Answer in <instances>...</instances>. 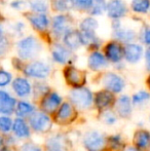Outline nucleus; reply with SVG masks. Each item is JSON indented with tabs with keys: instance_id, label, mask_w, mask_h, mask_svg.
<instances>
[{
	"instance_id": "obj_9",
	"label": "nucleus",
	"mask_w": 150,
	"mask_h": 151,
	"mask_svg": "<svg viewBox=\"0 0 150 151\" xmlns=\"http://www.w3.org/2000/svg\"><path fill=\"white\" fill-rule=\"evenodd\" d=\"M107 16L113 21L119 20L128 14V6L123 0H109L106 4Z\"/></svg>"
},
{
	"instance_id": "obj_36",
	"label": "nucleus",
	"mask_w": 150,
	"mask_h": 151,
	"mask_svg": "<svg viewBox=\"0 0 150 151\" xmlns=\"http://www.w3.org/2000/svg\"><path fill=\"white\" fill-rule=\"evenodd\" d=\"M11 74L5 70L0 69V86H6L11 82Z\"/></svg>"
},
{
	"instance_id": "obj_21",
	"label": "nucleus",
	"mask_w": 150,
	"mask_h": 151,
	"mask_svg": "<svg viewBox=\"0 0 150 151\" xmlns=\"http://www.w3.org/2000/svg\"><path fill=\"white\" fill-rule=\"evenodd\" d=\"M12 88H14V93H17V96L21 98L29 96L31 93V90H32L30 82L24 77L16 78L12 82Z\"/></svg>"
},
{
	"instance_id": "obj_38",
	"label": "nucleus",
	"mask_w": 150,
	"mask_h": 151,
	"mask_svg": "<svg viewBox=\"0 0 150 151\" xmlns=\"http://www.w3.org/2000/svg\"><path fill=\"white\" fill-rule=\"evenodd\" d=\"M103 119L108 125H113L116 122V115L111 111H106L103 114Z\"/></svg>"
},
{
	"instance_id": "obj_20",
	"label": "nucleus",
	"mask_w": 150,
	"mask_h": 151,
	"mask_svg": "<svg viewBox=\"0 0 150 151\" xmlns=\"http://www.w3.org/2000/svg\"><path fill=\"white\" fill-rule=\"evenodd\" d=\"M88 65L90 67V69L94 70V71H98V70L106 68L108 66V61L105 58L104 55L101 54L100 52L95 50L88 57Z\"/></svg>"
},
{
	"instance_id": "obj_22",
	"label": "nucleus",
	"mask_w": 150,
	"mask_h": 151,
	"mask_svg": "<svg viewBox=\"0 0 150 151\" xmlns=\"http://www.w3.org/2000/svg\"><path fill=\"white\" fill-rule=\"evenodd\" d=\"M114 102V96L112 93L108 91H101L96 93L95 97V104L99 109L103 110L110 107Z\"/></svg>"
},
{
	"instance_id": "obj_28",
	"label": "nucleus",
	"mask_w": 150,
	"mask_h": 151,
	"mask_svg": "<svg viewBox=\"0 0 150 151\" xmlns=\"http://www.w3.org/2000/svg\"><path fill=\"white\" fill-rule=\"evenodd\" d=\"M52 7L60 12H68L75 7L73 0H52Z\"/></svg>"
},
{
	"instance_id": "obj_33",
	"label": "nucleus",
	"mask_w": 150,
	"mask_h": 151,
	"mask_svg": "<svg viewBox=\"0 0 150 151\" xmlns=\"http://www.w3.org/2000/svg\"><path fill=\"white\" fill-rule=\"evenodd\" d=\"M150 99V93L145 91H140L136 93L132 98V102L134 104H141L143 102H146Z\"/></svg>"
},
{
	"instance_id": "obj_44",
	"label": "nucleus",
	"mask_w": 150,
	"mask_h": 151,
	"mask_svg": "<svg viewBox=\"0 0 150 151\" xmlns=\"http://www.w3.org/2000/svg\"><path fill=\"white\" fill-rule=\"evenodd\" d=\"M145 61H146V68L148 71H150V46L145 52Z\"/></svg>"
},
{
	"instance_id": "obj_1",
	"label": "nucleus",
	"mask_w": 150,
	"mask_h": 151,
	"mask_svg": "<svg viewBox=\"0 0 150 151\" xmlns=\"http://www.w3.org/2000/svg\"><path fill=\"white\" fill-rule=\"evenodd\" d=\"M16 46L19 57L22 60H32L38 56L42 50L40 41L32 35L20 39L17 42Z\"/></svg>"
},
{
	"instance_id": "obj_12",
	"label": "nucleus",
	"mask_w": 150,
	"mask_h": 151,
	"mask_svg": "<svg viewBox=\"0 0 150 151\" xmlns=\"http://www.w3.org/2000/svg\"><path fill=\"white\" fill-rule=\"evenodd\" d=\"M62 103V98L57 93H47L41 100V109L44 113H52L55 112L60 104Z\"/></svg>"
},
{
	"instance_id": "obj_15",
	"label": "nucleus",
	"mask_w": 150,
	"mask_h": 151,
	"mask_svg": "<svg viewBox=\"0 0 150 151\" xmlns=\"http://www.w3.org/2000/svg\"><path fill=\"white\" fill-rule=\"evenodd\" d=\"M27 20L30 25L38 32L46 31L50 27V22L46 14H29Z\"/></svg>"
},
{
	"instance_id": "obj_31",
	"label": "nucleus",
	"mask_w": 150,
	"mask_h": 151,
	"mask_svg": "<svg viewBox=\"0 0 150 151\" xmlns=\"http://www.w3.org/2000/svg\"><path fill=\"white\" fill-rule=\"evenodd\" d=\"M106 0H94L92 8L90 9V14L92 16H101L106 10Z\"/></svg>"
},
{
	"instance_id": "obj_8",
	"label": "nucleus",
	"mask_w": 150,
	"mask_h": 151,
	"mask_svg": "<svg viewBox=\"0 0 150 151\" xmlns=\"http://www.w3.org/2000/svg\"><path fill=\"white\" fill-rule=\"evenodd\" d=\"M103 86L110 93H118L123 91L124 86H126V82H124L123 78L118 74L109 72V73L105 74L103 77Z\"/></svg>"
},
{
	"instance_id": "obj_48",
	"label": "nucleus",
	"mask_w": 150,
	"mask_h": 151,
	"mask_svg": "<svg viewBox=\"0 0 150 151\" xmlns=\"http://www.w3.org/2000/svg\"><path fill=\"white\" fill-rule=\"evenodd\" d=\"M3 138H2V136H0V147H1L2 145H3Z\"/></svg>"
},
{
	"instance_id": "obj_3",
	"label": "nucleus",
	"mask_w": 150,
	"mask_h": 151,
	"mask_svg": "<svg viewBox=\"0 0 150 151\" xmlns=\"http://www.w3.org/2000/svg\"><path fill=\"white\" fill-rule=\"evenodd\" d=\"M71 27H72V18L69 14H57L52 21V32L56 38L64 37L67 32L72 30Z\"/></svg>"
},
{
	"instance_id": "obj_47",
	"label": "nucleus",
	"mask_w": 150,
	"mask_h": 151,
	"mask_svg": "<svg viewBox=\"0 0 150 151\" xmlns=\"http://www.w3.org/2000/svg\"><path fill=\"white\" fill-rule=\"evenodd\" d=\"M0 151H14L12 149H10V148H7V147H2Z\"/></svg>"
},
{
	"instance_id": "obj_49",
	"label": "nucleus",
	"mask_w": 150,
	"mask_h": 151,
	"mask_svg": "<svg viewBox=\"0 0 150 151\" xmlns=\"http://www.w3.org/2000/svg\"><path fill=\"white\" fill-rule=\"evenodd\" d=\"M147 83H148V86H149V88H150V75H149L148 79H147Z\"/></svg>"
},
{
	"instance_id": "obj_7",
	"label": "nucleus",
	"mask_w": 150,
	"mask_h": 151,
	"mask_svg": "<svg viewBox=\"0 0 150 151\" xmlns=\"http://www.w3.org/2000/svg\"><path fill=\"white\" fill-rule=\"evenodd\" d=\"M30 125L35 132L38 133H47L52 129V120L50 116L44 112H34L29 119Z\"/></svg>"
},
{
	"instance_id": "obj_2",
	"label": "nucleus",
	"mask_w": 150,
	"mask_h": 151,
	"mask_svg": "<svg viewBox=\"0 0 150 151\" xmlns=\"http://www.w3.org/2000/svg\"><path fill=\"white\" fill-rule=\"evenodd\" d=\"M70 100L77 109H88L93 103V93L85 88H74L70 93Z\"/></svg>"
},
{
	"instance_id": "obj_13",
	"label": "nucleus",
	"mask_w": 150,
	"mask_h": 151,
	"mask_svg": "<svg viewBox=\"0 0 150 151\" xmlns=\"http://www.w3.org/2000/svg\"><path fill=\"white\" fill-rule=\"evenodd\" d=\"M52 58L56 63L64 65L70 63L72 59V52L64 44L56 43L52 48Z\"/></svg>"
},
{
	"instance_id": "obj_23",
	"label": "nucleus",
	"mask_w": 150,
	"mask_h": 151,
	"mask_svg": "<svg viewBox=\"0 0 150 151\" xmlns=\"http://www.w3.org/2000/svg\"><path fill=\"white\" fill-rule=\"evenodd\" d=\"M46 147L48 148V151H67L68 142H67L65 136L56 135L48 139Z\"/></svg>"
},
{
	"instance_id": "obj_17",
	"label": "nucleus",
	"mask_w": 150,
	"mask_h": 151,
	"mask_svg": "<svg viewBox=\"0 0 150 151\" xmlns=\"http://www.w3.org/2000/svg\"><path fill=\"white\" fill-rule=\"evenodd\" d=\"M63 42H64V45L70 50H78L80 46H82L81 34L77 30H70L64 35Z\"/></svg>"
},
{
	"instance_id": "obj_25",
	"label": "nucleus",
	"mask_w": 150,
	"mask_h": 151,
	"mask_svg": "<svg viewBox=\"0 0 150 151\" xmlns=\"http://www.w3.org/2000/svg\"><path fill=\"white\" fill-rule=\"evenodd\" d=\"M12 131H14L16 137L20 139H26L30 137V129L29 127L24 119L22 118H17L12 123Z\"/></svg>"
},
{
	"instance_id": "obj_35",
	"label": "nucleus",
	"mask_w": 150,
	"mask_h": 151,
	"mask_svg": "<svg viewBox=\"0 0 150 151\" xmlns=\"http://www.w3.org/2000/svg\"><path fill=\"white\" fill-rule=\"evenodd\" d=\"M74 6L81 10H90L94 3V0H73Z\"/></svg>"
},
{
	"instance_id": "obj_45",
	"label": "nucleus",
	"mask_w": 150,
	"mask_h": 151,
	"mask_svg": "<svg viewBox=\"0 0 150 151\" xmlns=\"http://www.w3.org/2000/svg\"><path fill=\"white\" fill-rule=\"evenodd\" d=\"M123 151H141V150H139L138 148H136V147H132V146H131V147H128Z\"/></svg>"
},
{
	"instance_id": "obj_6",
	"label": "nucleus",
	"mask_w": 150,
	"mask_h": 151,
	"mask_svg": "<svg viewBox=\"0 0 150 151\" xmlns=\"http://www.w3.org/2000/svg\"><path fill=\"white\" fill-rule=\"evenodd\" d=\"M64 76L67 83L74 86L75 88H82L86 82V74L83 70H80L73 66L65 68Z\"/></svg>"
},
{
	"instance_id": "obj_30",
	"label": "nucleus",
	"mask_w": 150,
	"mask_h": 151,
	"mask_svg": "<svg viewBox=\"0 0 150 151\" xmlns=\"http://www.w3.org/2000/svg\"><path fill=\"white\" fill-rule=\"evenodd\" d=\"M34 106L31 105L30 103L26 101H21L17 104L16 112L20 117H24V116L29 115V114H32L34 112Z\"/></svg>"
},
{
	"instance_id": "obj_42",
	"label": "nucleus",
	"mask_w": 150,
	"mask_h": 151,
	"mask_svg": "<svg viewBox=\"0 0 150 151\" xmlns=\"http://www.w3.org/2000/svg\"><path fill=\"white\" fill-rule=\"evenodd\" d=\"M27 5V2L24 1V0H14L10 3V6H11L14 9H18V10H21V9H24Z\"/></svg>"
},
{
	"instance_id": "obj_10",
	"label": "nucleus",
	"mask_w": 150,
	"mask_h": 151,
	"mask_svg": "<svg viewBox=\"0 0 150 151\" xmlns=\"http://www.w3.org/2000/svg\"><path fill=\"white\" fill-rule=\"evenodd\" d=\"M76 118V111L73 105L70 103H63L61 107L58 109L56 115V120L60 124H68V123L72 122Z\"/></svg>"
},
{
	"instance_id": "obj_16",
	"label": "nucleus",
	"mask_w": 150,
	"mask_h": 151,
	"mask_svg": "<svg viewBox=\"0 0 150 151\" xmlns=\"http://www.w3.org/2000/svg\"><path fill=\"white\" fill-rule=\"evenodd\" d=\"M17 101L4 91H0V113L11 114L16 110Z\"/></svg>"
},
{
	"instance_id": "obj_34",
	"label": "nucleus",
	"mask_w": 150,
	"mask_h": 151,
	"mask_svg": "<svg viewBox=\"0 0 150 151\" xmlns=\"http://www.w3.org/2000/svg\"><path fill=\"white\" fill-rule=\"evenodd\" d=\"M12 129V121L7 116H0V132L8 133Z\"/></svg>"
},
{
	"instance_id": "obj_26",
	"label": "nucleus",
	"mask_w": 150,
	"mask_h": 151,
	"mask_svg": "<svg viewBox=\"0 0 150 151\" xmlns=\"http://www.w3.org/2000/svg\"><path fill=\"white\" fill-rule=\"evenodd\" d=\"M99 24L96 19L92 17L83 19L79 24V31L83 34H96V30L98 29Z\"/></svg>"
},
{
	"instance_id": "obj_5",
	"label": "nucleus",
	"mask_w": 150,
	"mask_h": 151,
	"mask_svg": "<svg viewBox=\"0 0 150 151\" xmlns=\"http://www.w3.org/2000/svg\"><path fill=\"white\" fill-rule=\"evenodd\" d=\"M106 143L105 136L98 131H90L83 137V145L88 151L103 150Z\"/></svg>"
},
{
	"instance_id": "obj_43",
	"label": "nucleus",
	"mask_w": 150,
	"mask_h": 151,
	"mask_svg": "<svg viewBox=\"0 0 150 151\" xmlns=\"http://www.w3.org/2000/svg\"><path fill=\"white\" fill-rule=\"evenodd\" d=\"M47 91H48V88L46 86H44L43 83H36L34 86V91L36 93H42V95L45 96Z\"/></svg>"
},
{
	"instance_id": "obj_39",
	"label": "nucleus",
	"mask_w": 150,
	"mask_h": 151,
	"mask_svg": "<svg viewBox=\"0 0 150 151\" xmlns=\"http://www.w3.org/2000/svg\"><path fill=\"white\" fill-rule=\"evenodd\" d=\"M21 151H42V150L39 146L36 145V144L27 142V143H24L22 145Z\"/></svg>"
},
{
	"instance_id": "obj_4",
	"label": "nucleus",
	"mask_w": 150,
	"mask_h": 151,
	"mask_svg": "<svg viewBox=\"0 0 150 151\" xmlns=\"http://www.w3.org/2000/svg\"><path fill=\"white\" fill-rule=\"evenodd\" d=\"M50 73V67L47 63L42 61H34L25 66L24 74L28 77L44 79Z\"/></svg>"
},
{
	"instance_id": "obj_29",
	"label": "nucleus",
	"mask_w": 150,
	"mask_h": 151,
	"mask_svg": "<svg viewBox=\"0 0 150 151\" xmlns=\"http://www.w3.org/2000/svg\"><path fill=\"white\" fill-rule=\"evenodd\" d=\"M28 5L35 14H45L48 9L47 0H30Z\"/></svg>"
},
{
	"instance_id": "obj_37",
	"label": "nucleus",
	"mask_w": 150,
	"mask_h": 151,
	"mask_svg": "<svg viewBox=\"0 0 150 151\" xmlns=\"http://www.w3.org/2000/svg\"><path fill=\"white\" fill-rule=\"evenodd\" d=\"M9 47V41L5 35L0 37V57L4 56Z\"/></svg>"
},
{
	"instance_id": "obj_40",
	"label": "nucleus",
	"mask_w": 150,
	"mask_h": 151,
	"mask_svg": "<svg viewBox=\"0 0 150 151\" xmlns=\"http://www.w3.org/2000/svg\"><path fill=\"white\" fill-rule=\"evenodd\" d=\"M26 28L25 24L23 22H17L16 24L12 26V32H14L16 35H23L24 34V30Z\"/></svg>"
},
{
	"instance_id": "obj_18",
	"label": "nucleus",
	"mask_w": 150,
	"mask_h": 151,
	"mask_svg": "<svg viewBox=\"0 0 150 151\" xmlns=\"http://www.w3.org/2000/svg\"><path fill=\"white\" fill-rule=\"evenodd\" d=\"M116 111L118 115L121 116L122 118H128L132 114V100L126 95H123L119 97L116 101L115 104Z\"/></svg>"
},
{
	"instance_id": "obj_19",
	"label": "nucleus",
	"mask_w": 150,
	"mask_h": 151,
	"mask_svg": "<svg viewBox=\"0 0 150 151\" xmlns=\"http://www.w3.org/2000/svg\"><path fill=\"white\" fill-rule=\"evenodd\" d=\"M113 36L116 41L128 44V43H132L137 38V32L133 30V29L123 28L121 25L119 28L113 30Z\"/></svg>"
},
{
	"instance_id": "obj_11",
	"label": "nucleus",
	"mask_w": 150,
	"mask_h": 151,
	"mask_svg": "<svg viewBox=\"0 0 150 151\" xmlns=\"http://www.w3.org/2000/svg\"><path fill=\"white\" fill-rule=\"evenodd\" d=\"M105 58L112 63H119L123 59V47L120 42L110 41L105 46Z\"/></svg>"
},
{
	"instance_id": "obj_46",
	"label": "nucleus",
	"mask_w": 150,
	"mask_h": 151,
	"mask_svg": "<svg viewBox=\"0 0 150 151\" xmlns=\"http://www.w3.org/2000/svg\"><path fill=\"white\" fill-rule=\"evenodd\" d=\"M4 35V30H3V27H2L1 23H0V37Z\"/></svg>"
},
{
	"instance_id": "obj_41",
	"label": "nucleus",
	"mask_w": 150,
	"mask_h": 151,
	"mask_svg": "<svg viewBox=\"0 0 150 151\" xmlns=\"http://www.w3.org/2000/svg\"><path fill=\"white\" fill-rule=\"evenodd\" d=\"M141 40L143 41V43H145L146 45L150 46V28H148V27L144 28V30L142 31Z\"/></svg>"
},
{
	"instance_id": "obj_27",
	"label": "nucleus",
	"mask_w": 150,
	"mask_h": 151,
	"mask_svg": "<svg viewBox=\"0 0 150 151\" xmlns=\"http://www.w3.org/2000/svg\"><path fill=\"white\" fill-rule=\"evenodd\" d=\"M131 8L137 14H147L150 10V0H132Z\"/></svg>"
},
{
	"instance_id": "obj_24",
	"label": "nucleus",
	"mask_w": 150,
	"mask_h": 151,
	"mask_svg": "<svg viewBox=\"0 0 150 151\" xmlns=\"http://www.w3.org/2000/svg\"><path fill=\"white\" fill-rule=\"evenodd\" d=\"M134 142L139 150H146L150 148V133L147 131L136 132L134 136Z\"/></svg>"
},
{
	"instance_id": "obj_14",
	"label": "nucleus",
	"mask_w": 150,
	"mask_h": 151,
	"mask_svg": "<svg viewBox=\"0 0 150 151\" xmlns=\"http://www.w3.org/2000/svg\"><path fill=\"white\" fill-rule=\"evenodd\" d=\"M143 56L142 45L137 43H128L123 47V58L131 64H136Z\"/></svg>"
},
{
	"instance_id": "obj_32",
	"label": "nucleus",
	"mask_w": 150,
	"mask_h": 151,
	"mask_svg": "<svg viewBox=\"0 0 150 151\" xmlns=\"http://www.w3.org/2000/svg\"><path fill=\"white\" fill-rule=\"evenodd\" d=\"M108 143L111 149L113 150H122L124 148V143L120 135H113L108 138Z\"/></svg>"
}]
</instances>
